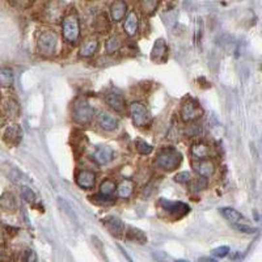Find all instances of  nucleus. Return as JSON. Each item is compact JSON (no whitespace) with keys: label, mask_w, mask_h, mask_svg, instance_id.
<instances>
[{"label":"nucleus","mask_w":262,"mask_h":262,"mask_svg":"<svg viewBox=\"0 0 262 262\" xmlns=\"http://www.w3.org/2000/svg\"><path fill=\"white\" fill-rule=\"evenodd\" d=\"M5 256H7V254H5V250H3V249H0V262L4 261Z\"/></svg>","instance_id":"obj_37"},{"label":"nucleus","mask_w":262,"mask_h":262,"mask_svg":"<svg viewBox=\"0 0 262 262\" xmlns=\"http://www.w3.org/2000/svg\"><path fill=\"white\" fill-rule=\"evenodd\" d=\"M62 29H63V37L64 40L68 42H76L80 36V23H79V17L76 14H68L63 18L62 23Z\"/></svg>","instance_id":"obj_3"},{"label":"nucleus","mask_w":262,"mask_h":262,"mask_svg":"<svg viewBox=\"0 0 262 262\" xmlns=\"http://www.w3.org/2000/svg\"><path fill=\"white\" fill-rule=\"evenodd\" d=\"M190 151H191V155L198 160H206L210 156V148L204 143H194Z\"/></svg>","instance_id":"obj_20"},{"label":"nucleus","mask_w":262,"mask_h":262,"mask_svg":"<svg viewBox=\"0 0 262 262\" xmlns=\"http://www.w3.org/2000/svg\"><path fill=\"white\" fill-rule=\"evenodd\" d=\"M126 237L130 241H134V243H139V244H145L147 241V237L143 233V231L138 230V228H130V231H127Z\"/></svg>","instance_id":"obj_24"},{"label":"nucleus","mask_w":262,"mask_h":262,"mask_svg":"<svg viewBox=\"0 0 262 262\" xmlns=\"http://www.w3.org/2000/svg\"><path fill=\"white\" fill-rule=\"evenodd\" d=\"M151 59L156 63H164L168 59V46L163 38L156 40L151 51Z\"/></svg>","instance_id":"obj_7"},{"label":"nucleus","mask_w":262,"mask_h":262,"mask_svg":"<svg viewBox=\"0 0 262 262\" xmlns=\"http://www.w3.org/2000/svg\"><path fill=\"white\" fill-rule=\"evenodd\" d=\"M4 243V237H3V231L0 230V245Z\"/></svg>","instance_id":"obj_38"},{"label":"nucleus","mask_w":262,"mask_h":262,"mask_svg":"<svg viewBox=\"0 0 262 262\" xmlns=\"http://www.w3.org/2000/svg\"><path fill=\"white\" fill-rule=\"evenodd\" d=\"M105 102L114 109L116 112H122L125 109V99L123 96L118 92V90H109L108 93L105 95Z\"/></svg>","instance_id":"obj_9"},{"label":"nucleus","mask_w":262,"mask_h":262,"mask_svg":"<svg viewBox=\"0 0 262 262\" xmlns=\"http://www.w3.org/2000/svg\"><path fill=\"white\" fill-rule=\"evenodd\" d=\"M228 253H230V248H228V247H226V245H223V247H219V248H215L213 250V254L218 258L226 257V256Z\"/></svg>","instance_id":"obj_33"},{"label":"nucleus","mask_w":262,"mask_h":262,"mask_svg":"<svg viewBox=\"0 0 262 262\" xmlns=\"http://www.w3.org/2000/svg\"><path fill=\"white\" fill-rule=\"evenodd\" d=\"M76 184L82 189H93L96 184V175L92 171H87V169L80 171L76 175Z\"/></svg>","instance_id":"obj_12"},{"label":"nucleus","mask_w":262,"mask_h":262,"mask_svg":"<svg viewBox=\"0 0 262 262\" xmlns=\"http://www.w3.org/2000/svg\"><path fill=\"white\" fill-rule=\"evenodd\" d=\"M220 213L223 217L226 218L227 220L230 221L231 224L233 227L240 226V224H247V221H245V218L241 215V214L235 210V208H231V207H223L220 208Z\"/></svg>","instance_id":"obj_14"},{"label":"nucleus","mask_w":262,"mask_h":262,"mask_svg":"<svg viewBox=\"0 0 262 262\" xmlns=\"http://www.w3.org/2000/svg\"><path fill=\"white\" fill-rule=\"evenodd\" d=\"M135 147H136V151H138V152L142 155H149L151 152H152V149H154V147H152V146L149 145V143H147V142H145V140H142V139L135 140Z\"/></svg>","instance_id":"obj_28"},{"label":"nucleus","mask_w":262,"mask_h":262,"mask_svg":"<svg viewBox=\"0 0 262 262\" xmlns=\"http://www.w3.org/2000/svg\"><path fill=\"white\" fill-rule=\"evenodd\" d=\"M181 118L184 122H193L199 117H202L204 109L199 106V104L194 100H188L181 106Z\"/></svg>","instance_id":"obj_5"},{"label":"nucleus","mask_w":262,"mask_h":262,"mask_svg":"<svg viewBox=\"0 0 262 262\" xmlns=\"http://www.w3.org/2000/svg\"><path fill=\"white\" fill-rule=\"evenodd\" d=\"M93 159H95L96 163L101 164V165L109 163L113 159V149L110 148L109 146H101L95 151Z\"/></svg>","instance_id":"obj_17"},{"label":"nucleus","mask_w":262,"mask_h":262,"mask_svg":"<svg viewBox=\"0 0 262 262\" xmlns=\"http://www.w3.org/2000/svg\"><path fill=\"white\" fill-rule=\"evenodd\" d=\"M102 223H104V226L108 228L109 232L116 236H121L123 233V231H125V224H123V221L116 217L105 218L104 220H102Z\"/></svg>","instance_id":"obj_16"},{"label":"nucleus","mask_w":262,"mask_h":262,"mask_svg":"<svg viewBox=\"0 0 262 262\" xmlns=\"http://www.w3.org/2000/svg\"><path fill=\"white\" fill-rule=\"evenodd\" d=\"M134 191V182L131 180H123L117 186V194L119 198H129Z\"/></svg>","instance_id":"obj_21"},{"label":"nucleus","mask_w":262,"mask_h":262,"mask_svg":"<svg viewBox=\"0 0 262 262\" xmlns=\"http://www.w3.org/2000/svg\"><path fill=\"white\" fill-rule=\"evenodd\" d=\"M25 262H37L36 252H33V250H28V254H27V258H25Z\"/></svg>","instance_id":"obj_35"},{"label":"nucleus","mask_w":262,"mask_h":262,"mask_svg":"<svg viewBox=\"0 0 262 262\" xmlns=\"http://www.w3.org/2000/svg\"><path fill=\"white\" fill-rule=\"evenodd\" d=\"M139 29V17L134 11H130L127 14L125 21H123V30L129 37H134Z\"/></svg>","instance_id":"obj_11"},{"label":"nucleus","mask_w":262,"mask_h":262,"mask_svg":"<svg viewBox=\"0 0 262 262\" xmlns=\"http://www.w3.org/2000/svg\"><path fill=\"white\" fill-rule=\"evenodd\" d=\"M96 28L99 29L100 33H106V30L109 29V23L106 15H101V16L97 18V21H96Z\"/></svg>","instance_id":"obj_30"},{"label":"nucleus","mask_w":262,"mask_h":262,"mask_svg":"<svg viewBox=\"0 0 262 262\" xmlns=\"http://www.w3.org/2000/svg\"><path fill=\"white\" fill-rule=\"evenodd\" d=\"M176 181L177 182H181V184H184V182H189L190 180H191V176H190L189 172H180L176 175Z\"/></svg>","instance_id":"obj_34"},{"label":"nucleus","mask_w":262,"mask_h":262,"mask_svg":"<svg viewBox=\"0 0 262 262\" xmlns=\"http://www.w3.org/2000/svg\"><path fill=\"white\" fill-rule=\"evenodd\" d=\"M21 197H23L27 202H34V199H36V194H34L32 189H29V188H23V189H21Z\"/></svg>","instance_id":"obj_32"},{"label":"nucleus","mask_w":262,"mask_h":262,"mask_svg":"<svg viewBox=\"0 0 262 262\" xmlns=\"http://www.w3.org/2000/svg\"><path fill=\"white\" fill-rule=\"evenodd\" d=\"M95 110L84 99L77 100L73 109V119L79 125H87L93 119Z\"/></svg>","instance_id":"obj_4"},{"label":"nucleus","mask_w":262,"mask_h":262,"mask_svg":"<svg viewBox=\"0 0 262 262\" xmlns=\"http://www.w3.org/2000/svg\"><path fill=\"white\" fill-rule=\"evenodd\" d=\"M4 109L5 113L8 114L11 118H17L18 114H20V106H18V104L15 100H7L4 102Z\"/></svg>","instance_id":"obj_26"},{"label":"nucleus","mask_w":262,"mask_h":262,"mask_svg":"<svg viewBox=\"0 0 262 262\" xmlns=\"http://www.w3.org/2000/svg\"><path fill=\"white\" fill-rule=\"evenodd\" d=\"M182 161V155L177 149L168 148L159 152L156 156V164L158 167L163 168L165 171H175Z\"/></svg>","instance_id":"obj_1"},{"label":"nucleus","mask_w":262,"mask_h":262,"mask_svg":"<svg viewBox=\"0 0 262 262\" xmlns=\"http://www.w3.org/2000/svg\"><path fill=\"white\" fill-rule=\"evenodd\" d=\"M116 182L112 180H105L101 182L100 185V194L104 195V197H110L116 191Z\"/></svg>","instance_id":"obj_27"},{"label":"nucleus","mask_w":262,"mask_h":262,"mask_svg":"<svg viewBox=\"0 0 262 262\" xmlns=\"http://www.w3.org/2000/svg\"><path fill=\"white\" fill-rule=\"evenodd\" d=\"M4 142L9 146H17L23 138V131L18 125H9L4 131Z\"/></svg>","instance_id":"obj_10"},{"label":"nucleus","mask_w":262,"mask_h":262,"mask_svg":"<svg viewBox=\"0 0 262 262\" xmlns=\"http://www.w3.org/2000/svg\"><path fill=\"white\" fill-rule=\"evenodd\" d=\"M190 188H191V190H194V191H201V190L207 188V181H206V178H204V177H198V178L191 181Z\"/></svg>","instance_id":"obj_29"},{"label":"nucleus","mask_w":262,"mask_h":262,"mask_svg":"<svg viewBox=\"0 0 262 262\" xmlns=\"http://www.w3.org/2000/svg\"><path fill=\"white\" fill-rule=\"evenodd\" d=\"M191 165L194 168V172L198 173L199 177H204V178H207V177L213 176L214 172H215V165H214L213 161H210V160L193 161Z\"/></svg>","instance_id":"obj_13"},{"label":"nucleus","mask_w":262,"mask_h":262,"mask_svg":"<svg viewBox=\"0 0 262 262\" xmlns=\"http://www.w3.org/2000/svg\"><path fill=\"white\" fill-rule=\"evenodd\" d=\"M58 45V34L54 30H44L37 38V47L40 54L50 57L55 53Z\"/></svg>","instance_id":"obj_2"},{"label":"nucleus","mask_w":262,"mask_h":262,"mask_svg":"<svg viewBox=\"0 0 262 262\" xmlns=\"http://www.w3.org/2000/svg\"><path fill=\"white\" fill-rule=\"evenodd\" d=\"M130 114L132 118V122L138 127H145L149 122L148 110L142 102H132L130 105Z\"/></svg>","instance_id":"obj_6"},{"label":"nucleus","mask_w":262,"mask_h":262,"mask_svg":"<svg viewBox=\"0 0 262 262\" xmlns=\"http://www.w3.org/2000/svg\"><path fill=\"white\" fill-rule=\"evenodd\" d=\"M97 122L105 131H114L118 127V121L108 112H100L97 116Z\"/></svg>","instance_id":"obj_15"},{"label":"nucleus","mask_w":262,"mask_h":262,"mask_svg":"<svg viewBox=\"0 0 262 262\" xmlns=\"http://www.w3.org/2000/svg\"><path fill=\"white\" fill-rule=\"evenodd\" d=\"M160 204L163 206L167 211H169L173 215L181 218L184 217L185 214H188L190 211V207L188 204H182V202H171V201H167V199L161 198L160 199Z\"/></svg>","instance_id":"obj_8"},{"label":"nucleus","mask_w":262,"mask_h":262,"mask_svg":"<svg viewBox=\"0 0 262 262\" xmlns=\"http://www.w3.org/2000/svg\"><path fill=\"white\" fill-rule=\"evenodd\" d=\"M97 49H99V40L96 37H89V38H87L80 47V55L84 58H88V57H92L95 54Z\"/></svg>","instance_id":"obj_18"},{"label":"nucleus","mask_w":262,"mask_h":262,"mask_svg":"<svg viewBox=\"0 0 262 262\" xmlns=\"http://www.w3.org/2000/svg\"><path fill=\"white\" fill-rule=\"evenodd\" d=\"M122 45V40L119 36H112L109 37L106 40V44H105V49H106V53L108 54H112V53H116L119 50Z\"/></svg>","instance_id":"obj_23"},{"label":"nucleus","mask_w":262,"mask_h":262,"mask_svg":"<svg viewBox=\"0 0 262 262\" xmlns=\"http://www.w3.org/2000/svg\"><path fill=\"white\" fill-rule=\"evenodd\" d=\"M14 84V73L9 68H0V87H11Z\"/></svg>","instance_id":"obj_25"},{"label":"nucleus","mask_w":262,"mask_h":262,"mask_svg":"<svg viewBox=\"0 0 262 262\" xmlns=\"http://www.w3.org/2000/svg\"><path fill=\"white\" fill-rule=\"evenodd\" d=\"M127 12V4L125 1H114L112 7H110V15L116 23L123 20V17L126 16Z\"/></svg>","instance_id":"obj_19"},{"label":"nucleus","mask_w":262,"mask_h":262,"mask_svg":"<svg viewBox=\"0 0 262 262\" xmlns=\"http://www.w3.org/2000/svg\"><path fill=\"white\" fill-rule=\"evenodd\" d=\"M0 207L3 208L4 211H15L17 204H16V199H15L14 194L11 193H4L0 197Z\"/></svg>","instance_id":"obj_22"},{"label":"nucleus","mask_w":262,"mask_h":262,"mask_svg":"<svg viewBox=\"0 0 262 262\" xmlns=\"http://www.w3.org/2000/svg\"><path fill=\"white\" fill-rule=\"evenodd\" d=\"M175 262H189V261H186V260H176Z\"/></svg>","instance_id":"obj_39"},{"label":"nucleus","mask_w":262,"mask_h":262,"mask_svg":"<svg viewBox=\"0 0 262 262\" xmlns=\"http://www.w3.org/2000/svg\"><path fill=\"white\" fill-rule=\"evenodd\" d=\"M140 5H142V11H143L145 14L152 15L159 4L156 1H149V0H147V1H143Z\"/></svg>","instance_id":"obj_31"},{"label":"nucleus","mask_w":262,"mask_h":262,"mask_svg":"<svg viewBox=\"0 0 262 262\" xmlns=\"http://www.w3.org/2000/svg\"><path fill=\"white\" fill-rule=\"evenodd\" d=\"M198 262H218V261L213 257H201L198 260Z\"/></svg>","instance_id":"obj_36"}]
</instances>
